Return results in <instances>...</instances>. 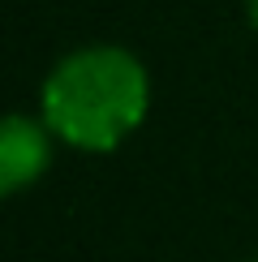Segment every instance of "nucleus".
<instances>
[{
    "mask_svg": "<svg viewBox=\"0 0 258 262\" xmlns=\"http://www.w3.org/2000/svg\"><path fill=\"white\" fill-rule=\"evenodd\" d=\"M245 9H250V21H254V30H258V0H245Z\"/></svg>",
    "mask_w": 258,
    "mask_h": 262,
    "instance_id": "3",
    "label": "nucleus"
},
{
    "mask_svg": "<svg viewBox=\"0 0 258 262\" xmlns=\"http://www.w3.org/2000/svg\"><path fill=\"white\" fill-rule=\"evenodd\" d=\"M146 64L121 43H86L56 60L39 95V121L56 142L86 155H107L146 121Z\"/></svg>",
    "mask_w": 258,
    "mask_h": 262,
    "instance_id": "1",
    "label": "nucleus"
},
{
    "mask_svg": "<svg viewBox=\"0 0 258 262\" xmlns=\"http://www.w3.org/2000/svg\"><path fill=\"white\" fill-rule=\"evenodd\" d=\"M254 262H258V258H254Z\"/></svg>",
    "mask_w": 258,
    "mask_h": 262,
    "instance_id": "4",
    "label": "nucleus"
},
{
    "mask_svg": "<svg viewBox=\"0 0 258 262\" xmlns=\"http://www.w3.org/2000/svg\"><path fill=\"white\" fill-rule=\"evenodd\" d=\"M52 129L26 112H9L0 129V193H22L52 163Z\"/></svg>",
    "mask_w": 258,
    "mask_h": 262,
    "instance_id": "2",
    "label": "nucleus"
}]
</instances>
